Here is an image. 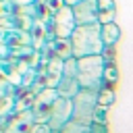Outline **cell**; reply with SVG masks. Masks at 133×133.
I'll return each instance as SVG.
<instances>
[{
    "label": "cell",
    "instance_id": "3957f363",
    "mask_svg": "<svg viewBox=\"0 0 133 133\" xmlns=\"http://www.w3.org/2000/svg\"><path fill=\"white\" fill-rule=\"evenodd\" d=\"M96 106H98V91L96 89H79V94L73 98V121L91 125Z\"/></svg>",
    "mask_w": 133,
    "mask_h": 133
},
{
    "label": "cell",
    "instance_id": "7c38bea8",
    "mask_svg": "<svg viewBox=\"0 0 133 133\" xmlns=\"http://www.w3.org/2000/svg\"><path fill=\"white\" fill-rule=\"evenodd\" d=\"M116 83H118V66H116V62H110V64H106L104 71H102V87L114 89Z\"/></svg>",
    "mask_w": 133,
    "mask_h": 133
},
{
    "label": "cell",
    "instance_id": "ffe728a7",
    "mask_svg": "<svg viewBox=\"0 0 133 133\" xmlns=\"http://www.w3.org/2000/svg\"><path fill=\"white\" fill-rule=\"evenodd\" d=\"M91 133H108V125H100V123H91Z\"/></svg>",
    "mask_w": 133,
    "mask_h": 133
},
{
    "label": "cell",
    "instance_id": "2e32d148",
    "mask_svg": "<svg viewBox=\"0 0 133 133\" xmlns=\"http://www.w3.org/2000/svg\"><path fill=\"white\" fill-rule=\"evenodd\" d=\"M58 133H91V125L77 123V121H69Z\"/></svg>",
    "mask_w": 133,
    "mask_h": 133
},
{
    "label": "cell",
    "instance_id": "44dd1931",
    "mask_svg": "<svg viewBox=\"0 0 133 133\" xmlns=\"http://www.w3.org/2000/svg\"><path fill=\"white\" fill-rule=\"evenodd\" d=\"M77 2H81V0H64V4H66V6H75Z\"/></svg>",
    "mask_w": 133,
    "mask_h": 133
},
{
    "label": "cell",
    "instance_id": "9c48e42d",
    "mask_svg": "<svg viewBox=\"0 0 133 133\" xmlns=\"http://www.w3.org/2000/svg\"><path fill=\"white\" fill-rule=\"evenodd\" d=\"M114 17H116L114 0H98V23L100 25L114 23Z\"/></svg>",
    "mask_w": 133,
    "mask_h": 133
},
{
    "label": "cell",
    "instance_id": "4fadbf2b",
    "mask_svg": "<svg viewBox=\"0 0 133 133\" xmlns=\"http://www.w3.org/2000/svg\"><path fill=\"white\" fill-rule=\"evenodd\" d=\"M54 56L60 58V60L71 58V56H73V44H71V39L54 37Z\"/></svg>",
    "mask_w": 133,
    "mask_h": 133
},
{
    "label": "cell",
    "instance_id": "7a4b0ae2",
    "mask_svg": "<svg viewBox=\"0 0 133 133\" xmlns=\"http://www.w3.org/2000/svg\"><path fill=\"white\" fill-rule=\"evenodd\" d=\"M77 60H79V75H77L79 87L98 91L102 87V71L106 66L104 58L98 54V56H83V58H77Z\"/></svg>",
    "mask_w": 133,
    "mask_h": 133
},
{
    "label": "cell",
    "instance_id": "5b68a950",
    "mask_svg": "<svg viewBox=\"0 0 133 133\" xmlns=\"http://www.w3.org/2000/svg\"><path fill=\"white\" fill-rule=\"evenodd\" d=\"M52 23H54V37H60V39H71L77 23H75V17H73V8L71 6H62L60 10H56L52 15Z\"/></svg>",
    "mask_w": 133,
    "mask_h": 133
},
{
    "label": "cell",
    "instance_id": "5bb4252c",
    "mask_svg": "<svg viewBox=\"0 0 133 133\" xmlns=\"http://www.w3.org/2000/svg\"><path fill=\"white\" fill-rule=\"evenodd\" d=\"M79 75V60L75 56L62 60V77H71V79H77Z\"/></svg>",
    "mask_w": 133,
    "mask_h": 133
},
{
    "label": "cell",
    "instance_id": "8fae6325",
    "mask_svg": "<svg viewBox=\"0 0 133 133\" xmlns=\"http://www.w3.org/2000/svg\"><path fill=\"white\" fill-rule=\"evenodd\" d=\"M100 33H102V44L104 46H116L118 39H121V27L116 25V21L108 23V25H102Z\"/></svg>",
    "mask_w": 133,
    "mask_h": 133
},
{
    "label": "cell",
    "instance_id": "e0dca14e",
    "mask_svg": "<svg viewBox=\"0 0 133 133\" xmlns=\"http://www.w3.org/2000/svg\"><path fill=\"white\" fill-rule=\"evenodd\" d=\"M108 114H110V108H108V106L98 104V106H96V110H94V121H91V123L108 125Z\"/></svg>",
    "mask_w": 133,
    "mask_h": 133
},
{
    "label": "cell",
    "instance_id": "ba28073f",
    "mask_svg": "<svg viewBox=\"0 0 133 133\" xmlns=\"http://www.w3.org/2000/svg\"><path fill=\"white\" fill-rule=\"evenodd\" d=\"M33 127H35L33 112H31V108H25V110H19L15 116H10V121L2 133H31Z\"/></svg>",
    "mask_w": 133,
    "mask_h": 133
},
{
    "label": "cell",
    "instance_id": "9a60e30c",
    "mask_svg": "<svg viewBox=\"0 0 133 133\" xmlns=\"http://www.w3.org/2000/svg\"><path fill=\"white\" fill-rule=\"evenodd\" d=\"M114 102H116V91L114 89H110V87H100L98 89V104L110 108Z\"/></svg>",
    "mask_w": 133,
    "mask_h": 133
},
{
    "label": "cell",
    "instance_id": "277c9868",
    "mask_svg": "<svg viewBox=\"0 0 133 133\" xmlns=\"http://www.w3.org/2000/svg\"><path fill=\"white\" fill-rule=\"evenodd\" d=\"M58 98V91L54 87H44L31 102V112H33V118H35V125H42L50 121V114H52V108H54V102Z\"/></svg>",
    "mask_w": 133,
    "mask_h": 133
},
{
    "label": "cell",
    "instance_id": "30bf717a",
    "mask_svg": "<svg viewBox=\"0 0 133 133\" xmlns=\"http://www.w3.org/2000/svg\"><path fill=\"white\" fill-rule=\"evenodd\" d=\"M79 81L77 79H71V77H60V81H58V85H56V91H58V96L60 98H75L77 94H79Z\"/></svg>",
    "mask_w": 133,
    "mask_h": 133
},
{
    "label": "cell",
    "instance_id": "6da1fadb",
    "mask_svg": "<svg viewBox=\"0 0 133 133\" xmlns=\"http://www.w3.org/2000/svg\"><path fill=\"white\" fill-rule=\"evenodd\" d=\"M102 25L100 23H91V25H77L73 35H71V44H73V56L75 58H83V56H98L104 50L102 44V33H100Z\"/></svg>",
    "mask_w": 133,
    "mask_h": 133
},
{
    "label": "cell",
    "instance_id": "52a82bcc",
    "mask_svg": "<svg viewBox=\"0 0 133 133\" xmlns=\"http://www.w3.org/2000/svg\"><path fill=\"white\" fill-rule=\"evenodd\" d=\"M71 8H73V17L77 25L98 23V0H81Z\"/></svg>",
    "mask_w": 133,
    "mask_h": 133
},
{
    "label": "cell",
    "instance_id": "8992f818",
    "mask_svg": "<svg viewBox=\"0 0 133 133\" xmlns=\"http://www.w3.org/2000/svg\"><path fill=\"white\" fill-rule=\"evenodd\" d=\"M69 121H73V100L58 96L56 102H54V108H52L48 127H50L52 131H60Z\"/></svg>",
    "mask_w": 133,
    "mask_h": 133
},
{
    "label": "cell",
    "instance_id": "603a6c76",
    "mask_svg": "<svg viewBox=\"0 0 133 133\" xmlns=\"http://www.w3.org/2000/svg\"><path fill=\"white\" fill-rule=\"evenodd\" d=\"M52 133H58V131H52Z\"/></svg>",
    "mask_w": 133,
    "mask_h": 133
},
{
    "label": "cell",
    "instance_id": "7402d4cb",
    "mask_svg": "<svg viewBox=\"0 0 133 133\" xmlns=\"http://www.w3.org/2000/svg\"><path fill=\"white\" fill-rule=\"evenodd\" d=\"M19 4H31V2H35V0H17Z\"/></svg>",
    "mask_w": 133,
    "mask_h": 133
},
{
    "label": "cell",
    "instance_id": "ac0fdd59",
    "mask_svg": "<svg viewBox=\"0 0 133 133\" xmlns=\"http://www.w3.org/2000/svg\"><path fill=\"white\" fill-rule=\"evenodd\" d=\"M100 56L104 58V62H106V64L116 62V46H104V50H102V54H100Z\"/></svg>",
    "mask_w": 133,
    "mask_h": 133
},
{
    "label": "cell",
    "instance_id": "d6986e66",
    "mask_svg": "<svg viewBox=\"0 0 133 133\" xmlns=\"http://www.w3.org/2000/svg\"><path fill=\"white\" fill-rule=\"evenodd\" d=\"M42 2H44V4H46V6L50 8V12H52V15H54L56 10H60V8L64 6V0H42Z\"/></svg>",
    "mask_w": 133,
    "mask_h": 133
}]
</instances>
